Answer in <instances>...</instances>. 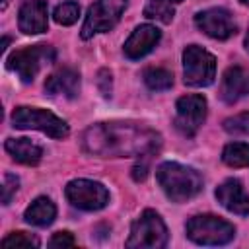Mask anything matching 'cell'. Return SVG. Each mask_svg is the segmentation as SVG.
Wrapping results in <instances>:
<instances>
[{
	"instance_id": "cell-1",
	"label": "cell",
	"mask_w": 249,
	"mask_h": 249,
	"mask_svg": "<svg viewBox=\"0 0 249 249\" xmlns=\"http://www.w3.org/2000/svg\"><path fill=\"white\" fill-rule=\"evenodd\" d=\"M161 146V136L144 124L113 121L97 123L84 130V152L99 158H130L152 156Z\"/></svg>"
},
{
	"instance_id": "cell-2",
	"label": "cell",
	"mask_w": 249,
	"mask_h": 249,
	"mask_svg": "<svg viewBox=\"0 0 249 249\" xmlns=\"http://www.w3.org/2000/svg\"><path fill=\"white\" fill-rule=\"evenodd\" d=\"M156 177L165 196L173 202H185L202 191L200 173L177 161H163L156 169Z\"/></svg>"
},
{
	"instance_id": "cell-3",
	"label": "cell",
	"mask_w": 249,
	"mask_h": 249,
	"mask_svg": "<svg viewBox=\"0 0 249 249\" xmlns=\"http://www.w3.org/2000/svg\"><path fill=\"white\" fill-rule=\"evenodd\" d=\"M167 239L169 233L161 216L148 208L132 222L130 235L124 245L130 249H160L167 245Z\"/></svg>"
},
{
	"instance_id": "cell-4",
	"label": "cell",
	"mask_w": 249,
	"mask_h": 249,
	"mask_svg": "<svg viewBox=\"0 0 249 249\" xmlns=\"http://www.w3.org/2000/svg\"><path fill=\"white\" fill-rule=\"evenodd\" d=\"M185 231H187V237L198 245H226L235 235L233 224L214 214L193 216L187 222Z\"/></svg>"
},
{
	"instance_id": "cell-5",
	"label": "cell",
	"mask_w": 249,
	"mask_h": 249,
	"mask_svg": "<svg viewBox=\"0 0 249 249\" xmlns=\"http://www.w3.org/2000/svg\"><path fill=\"white\" fill-rule=\"evenodd\" d=\"M12 124L21 130H41L51 138H66L70 134L66 121L39 107H16L12 113Z\"/></svg>"
},
{
	"instance_id": "cell-6",
	"label": "cell",
	"mask_w": 249,
	"mask_h": 249,
	"mask_svg": "<svg viewBox=\"0 0 249 249\" xmlns=\"http://www.w3.org/2000/svg\"><path fill=\"white\" fill-rule=\"evenodd\" d=\"M54 56H56L54 49L51 45L41 43V45L25 47V49H19V51L12 53L8 56L6 66H8V70L16 72L21 78V82L29 84V82L35 80V76L41 72L43 66L54 62Z\"/></svg>"
},
{
	"instance_id": "cell-7",
	"label": "cell",
	"mask_w": 249,
	"mask_h": 249,
	"mask_svg": "<svg viewBox=\"0 0 249 249\" xmlns=\"http://www.w3.org/2000/svg\"><path fill=\"white\" fill-rule=\"evenodd\" d=\"M185 84L193 88H206L216 78V58L198 45H189L183 51Z\"/></svg>"
},
{
	"instance_id": "cell-8",
	"label": "cell",
	"mask_w": 249,
	"mask_h": 249,
	"mask_svg": "<svg viewBox=\"0 0 249 249\" xmlns=\"http://www.w3.org/2000/svg\"><path fill=\"white\" fill-rule=\"evenodd\" d=\"M128 6V0H95L82 25V39H91L95 33H105L113 29L121 16L124 14Z\"/></svg>"
},
{
	"instance_id": "cell-9",
	"label": "cell",
	"mask_w": 249,
	"mask_h": 249,
	"mask_svg": "<svg viewBox=\"0 0 249 249\" xmlns=\"http://www.w3.org/2000/svg\"><path fill=\"white\" fill-rule=\"evenodd\" d=\"M64 195L72 206L88 212L101 210L109 202V191L101 183L91 179H72L66 185Z\"/></svg>"
},
{
	"instance_id": "cell-10",
	"label": "cell",
	"mask_w": 249,
	"mask_h": 249,
	"mask_svg": "<svg viewBox=\"0 0 249 249\" xmlns=\"http://www.w3.org/2000/svg\"><path fill=\"white\" fill-rule=\"evenodd\" d=\"M206 119V99L200 93H189L177 99L175 105V128L183 136H195Z\"/></svg>"
},
{
	"instance_id": "cell-11",
	"label": "cell",
	"mask_w": 249,
	"mask_h": 249,
	"mask_svg": "<svg viewBox=\"0 0 249 249\" xmlns=\"http://www.w3.org/2000/svg\"><path fill=\"white\" fill-rule=\"evenodd\" d=\"M195 23H196V27L202 33H206L208 37L218 39V41L230 39L231 35H235V29H237L231 14L226 8H208V10H202V12H198L195 16Z\"/></svg>"
},
{
	"instance_id": "cell-12",
	"label": "cell",
	"mask_w": 249,
	"mask_h": 249,
	"mask_svg": "<svg viewBox=\"0 0 249 249\" xmlns=\"http://www.w3.org/2000/svg\"><path fill=\"white\" fill-rule=\"evenodd\" d=\"M161 39V31L156 27V25H150V23H144V25H138L130 37L124 41V54L126 58L130 60H138L142 56H146L148 53L154 51V47L160 43Z\"/></svg>"
},
{
	"instance_id": "cell-13",
	"label": "cell",
	"mask_w": 249,
	"mask_h": 249,
	"mask_svg": "<svg viewBox=\"0 0 249 249\" xmlns=\"http://www.w3.org/2000/svg\"><path fill=\"white\" fill-rule=\"evenodd\" d=\"M19 31L25 35L45 33L49 27V6L45 0H29L19 8L18 14Z\"/></svg>"
},
{
	"instance_id": "cell-14",
	"label": "cell",
	"mask_w": 249,
	"mask_h": 249,
	"mask_svg": "<svg viewBox=\"0 0 249 249\" xmlns=\"http://www.w3.org/2000/svg\"><path fill=\"white\" fill-rule=\"evenodd\" d=\"M249 95V68L243 66H230L220 84V97L224 103H235L241 97Z\"/></svg>"
},
{
	"instance_id": "cell-15",
	"label": "cell",
	"mask_w": 249,
	"mask_h": 249,
	"mask_svg": "<svg viewBox=\"0 0 249 249\" xmlns=\"http://www.w3.org/2000/svg\"><path fill=\"white\" fill-rule=\"evenodd\" d=\"M216 198L226 210H230L237 216H249V195L245 193L241 181L226 179L216 189Z\"/></svg>"
},
{
	"instance_id": "cell-16",
	"label": "cell",
	"mask_w": 249,
	"mask_h": 249,
	"mask_svg": "<svg viewBox=\"0 0 249 249\" xmlns=\"http://www.w3.org/2000/svg\"><path fill=\"white\" fill-rule=\"evenodd\" d=\"M45 91L49 95H64L74 99L80 93V72L70 66L58 68L45 80Z\"/></svg>"
},
{
	"instance_id": "cell-17",
	"label": "cell",
	"mask_w": 249,
	"mask_h": 249,
	"mask_svg": "<svg viewBox=\"0 0 249 249\" xmlns=\"http://www.w3.org/2000/svg\"><path fill=\"white\" fill-rule=\"evenodd\" d=\"M4 148L18 163L23 165H37L43 158V148L29 138H8Z\"/></svg>"
},
{
	"instance_id": "cell-18",
	"label": "cell",
	"mask_w": 249,
	"mask_h": 249,
	"mask_svg": "<svg viewBox=\"0 0 249 249\" xmlns=\"http://www.w3.org/2000/svg\"><path fill=\"white\" fill-rule=\"evenodd\" d=\"M23 218H25L27 224L45 228V226H49V224L54 222V218H56V206H54V202H53L51 198L39 196V198H35V200L27 206Z\"/></svg>"
},
{
	"instance_id": "cell-19",
	"label": "cell",
	"mask_w": 249,
	"mask_h": 249,
	"mask_svg": "<svg viewBox=\"0 0 249 249\" xmlns=\"http://www.w3.org/2000/svg\"><path fill=\"white\" fill-rule=\"evenodd\" d=\"M183 0H148L144 6V16L148 19H158L161 23H171L175 16V4Z\"/></svg>"
},
{
	"instance_id": "cell-20",
	"label": "cell",
	"mask_w": 249,
	"mask_h": 249,
	"mask_svg": "<svg viewBox=\"0 0 249 249\" xmlns=\"http://www.w3.org/2000/svg\"><path fill=\"white\" fill-rule=\"evenodd\" d=\"M222 161L230 167H247L249 165V144L231 142L222 152Z\"/></svg>"
},
{
	"instance_id": "cell-21",
	"label": "cell",
	"mask_w": 249,
	"mask_h": 249,
	"mask_svg": "<svg viewBox=\"0 0 249 249\" xmlns=\"http://www.w3.org/2000/svg\"><path fill=\"white\" fill-rule=\"evenodd\" d=\"M142 78L144 84L154 91H165L173 86V74L165 68H146Z\"/></svg>"
},
{
	"instance_id": "cell-22",
	"label": "cell",
	"mask_w": 249,
	"mask_h": 249,
	"mask_svg": "<svg viewBox=\"0 0 249 249\" xmlns=\"http://www.w3.org/2000/svg\"><path fill=\"white\" fill-rule=\"evenodd\" d=\"M78 16H80V6L76 2H64V4L56 6L54 8V14H53L54 21L60 23V25H72V23H76Z\"/></svg>"
},
{
	"instance_id": "cell-23",
	"label": "cell",
	"mask_w": 249,
	"mask_h": 249,
	"mask_svg": "<svg viewBox=\"0 0 249 249\" xmlns=\"http://www.w3.org/2000/svg\"><path fill=\"white\" fill-rule=\"evenodd\" d=\"M41 241L37 235L25 231H14L2 239V247H39Z\"/></svg>"
},
{
	"instance_id": "cell-24",
	"label": "cell",
	"mask_w": 249,
	"mask_h": 249,
	"mask_svg": "<svg viewBox=\"0 0 249 249\" xmlns=\"http://www.w3.org/2000/svg\"><path fill=\"white\" fill-rule=\"evenodd\" d=\"M224 130L230 134H249V111L224 121Z\"/></svg>"
},
{
	"instance_id": "cell-25",
	"label": "cell",
	"mask_w": 249,
	"mask_h": 249,
	"mask_svg": "<svg viewBox=\"0 0 249 249\" xmlns=\"http://www.w3.org/2000/svg\"><path fill=\"white\" fill-rule=\"evenodd\" d=\"M18 185H19V179L16 175H12V173H6L4 175V187H2V202L4 204H10L12 196L18 191Z\"/></svg>"
},
{
	"instance_id": "cell-26",
	"label": "cell",
	"mask_w": 249,
	"mask_h": 249,
	"mask_svg": "<svg viewBox=\"0 0 249 249\" xmlns=\"http://www.w3.org/2000/svg\"><path fill=\"white\" fill-rule=\"evenodd\" d=\"M74 245L76 239L70 231H56L49 241V247H74Z\"/></svg>"
},
{
	"instance_id": "cell-27",
	"label": "cell",
	"mask_w": 249,
	"mask_h": 249,
	"mask_svg": "<svg viewBox=\"0 0 249 249\" xmlns=\"http://www.w3.org/2000/svg\"><path fill=\"white\" fill-rule=\"evenodd\" d=\"M97 86L103 97H111V89H113V80H111V72L109 70H99L97 74Z\"/></svg>"
},
{
	"instance_id": "cell-28",
	"label": "cell",
	"mask_w": 249,
	"mask_h": 249,
	"mask_svg": "<svg viewBox=\"0 0 249 249\" xmlns=\"http://www.w3.org/2000/svg\"><path fill=\"white\" fill-rule=\"evenodd\" d=\"M146 175H148V161L142 160V161H138V163L132 167V179H134V181H144Z\"/></svg>"
},
{
	"instance_id": "cell-29",
	"label": "cell",
	"mask_w": 249,
	"mask_h": 249,
	"mask_svg": "<svg viewBox=\"0 0 249 249\" xmlns=\"http://www.w3.org/2000/svg\"><path fill=\"white\" fill-rule=\"evenodd\" d=\"M8 43H10V37H4V39H2V47H0V49H2V53L6 51V47H8Z\"/></svg>"
},
{
	"instance_id": "cell-30",
	"label": "cell",
	"mask_w": 249,
	"mask_h": 249,
	"mask_svg": "<svg viewBox=\"0 0 249 249\" xmlns=\"http://www.w3.org/2000/svg\"><path fill=\"white\" fill-rule=\"evenodd\" d=\"M245 49L249 51V29H247V35H245Z\"/></svg>"
},
{
	"instance_id": "cell-31",
	"label": "cell",
	"mask_w": 249,
	"mask_h": 249,
	"mask_svg": "<svg viewBox=\"0 0 249 249\" xmlns=\"http://www.w3.org/2000/svg\"><path fill=\"white\" fill-rule=\"evenodd\" d=\"M6 6H8V0H2V10H4Z\"/></svg>"
},
{
	"instance_id": "cell-32",
	"label": "cell",
	"mask_w": 249,
	"mask_h": 249,
	"mask_svg": "<svg viewBox=\"0 0 249 249\" xmlns=\"http://www.w3.org/2000/svg\"><path fill=\"white\" fill-rule=\"evenodd\" d=\"M241 4H245V6H249V0H239Z\"/></svg>"
}]
</instances>
